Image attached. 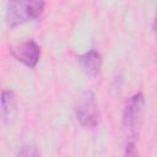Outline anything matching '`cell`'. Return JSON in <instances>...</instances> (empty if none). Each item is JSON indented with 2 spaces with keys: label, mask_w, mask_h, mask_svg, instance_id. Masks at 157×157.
<instances>
[{
  "label": "cell",
  "mask_w": 157,
  "mask_h": 157,
  "mask_svg": "<svg viewBox=\"0 0 157 157\" xmlns=\"http://www.w3.org/2000/svg\"><path fill=\"white\" fill-rule=\"evenodd\" d=\"M153 31H155V36H156V39H157V12H156V16H155V20H153Z\"/></svg>",
  "instance_id": "9c48e42d"
},
{
  "label": "cell",
  "mask_w": 157,
  "mask_h": 157,
  "mask_svg": "<svg viewBox=\"0 0 157 157\" xmlns=\"http://www.w3.org/2000/svg\"><path fill=\"white\" fill-rule=\"evenodd\" d=\"M75 114L77 121L87 129H93L97 126L98 123V108H97V101L92 91H85L80 96Z\"/></svg>",
  "instance_id": "3957f363"
},
{
  "label": "cell",
  "mask_w": 157,
  "mask_h": 157,
  "mask_svg": "<svg viewBox=\"0 0 157 157\" xmlns=\"http://www.w3.org/2000/svg\"><path fill=\"white\" fill-rule=\"evenodd\" d=\"M16 157H42V156H40L39 150L36 146H33V145H25V146H22L18 150Z\"/></svg>",
  "instance_id": "52a82bcc"
},
{
  "label": "cell",
  "mask_w": 157,
  "mask_h": 157,
  "mask_svg": "<svg viewBox=\"0 0 157 157\" xmlns=\"http://www.w3.org/2000/svg\"><path fill=\"white\" fill-rule=\"evenodd\" d=\"M16 112V94L11 90L1 92V115L5 123H10Z\"/></svg>",
  "instance_id": "8992f818"
},
{
  "label": "cell",
  "mask_w": 157,
  "mask_h": 157,
  "mask_svg": "<svg viewBox=\"0 0 157 157\" xmlns=\"http://www.w3.org/2000/svg\"><path fill=\"white\" fill-rule=\"evenodd\" d=\"M145 110V96L142 92L134 93L125 103L123 110V129L130 140L139 136Z\"/></svg>",
  "instance_id": "7a4b0ae2"
},
{
  "label": "cell",
  "mask_w": 157,
  "mask_h": 157,
  "mask_svg": "<svg viewBox=\"0 0 157 157\" xmlns=\"http://www.w3.org/2000/svg\"><path fill=\"white\" fill-rule=\"evenodd\" d=\"M44 1L12 0L6 5V22L10 28L17 27L29 21H34L43 13Z\"/></svg>",
  "instance_id": "6da1fadb"
},
{
  "label": "cell",
  "mask_w": 157,
  "mask_h": 157,
  "mask_svg": "<svg viewBox=\"0 0 157 157\" xmlns=\"http://www.w3.org/2000/svg\"><path fill=\"white\" fill-rule=\"evenodd\" d=\"M78 61L81 64L82 70L85 71L87 76L96 77L99 74L101 67H102V56L97 50L91 49L83 53L82 55L78 56Z\"/></svg>",
  "instance_id": "5b68a950"
},
{
  "label": "cell",
  "mask_w": 157,
  "mask_h": 157,
  "mask_svg": "<svg viewBox=\"0 0 157 157\" xmlns=\"http://www.w3.org/2000/svg\"><path fill=\"white\" fill-rule=\"evenodd\" d=\"M10 52L17 61L22 63L29 69L36 67L40 58V47L33 39H26L10 45Z\"/></svg>",
  "instance_id": "277c9868"
},
{
  "label": "cell",
  "mask_w": 157,
  "mask_h": 157,
  "mask_svg": "<svg viewBox=\"0 0 157 157\" xmlns=\"http://www.w3.org/2000/svg\"><path fill=\"white\" fill-rule=\"evenodd\" d=\"M124 157H140V153H139L135 141L129 140L126 142L125 148H124Z\"/></svg>",
  "instance_id": "ba28073f"
}]
</instances>
